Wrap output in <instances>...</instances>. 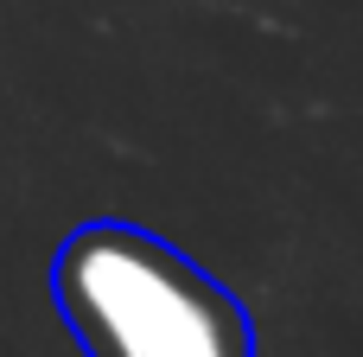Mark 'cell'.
Returning a JSON list of instances; mask_svg holds the SVG:
<instances>
[{
  "instance_id": "cell-1",
  "label": "cell",
  "mask_w": 363,
  "mask_h": 357,
  "mask_svg": "<svg viewBox=\"0 0 363 357\" xmlns=\"http://www.w3.org/2000/svg\"><path fill=\"white\" fill-rule=\"evenodd\" d=\"M51 300L83 357H255L242 300L140 224L70 230L51 256Z\"/></svg>"
}]
</instances>
